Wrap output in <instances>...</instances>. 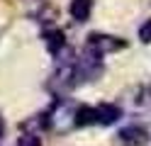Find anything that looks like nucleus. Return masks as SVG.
<instances>
[{
  "instance_id": "nucleus-4",
  "label": "nucleus",
  "mask_w": 151,
  "mask_h": 146,
  "mask_svg": "<svg viewBox=\"0 0 151 146\" xmlns=\"http://www.w3.org/2000/svg\"><path fill=\"white\" fill-rule=\"evenodd\" d=\"M44 44H46V49H49V54L59 56L61 49L66 46L63 32H61V29H46V32H44Z\"/></svg>"
},
{
  "instance_id": "nucleus-7",
  "label": "nucleus",
  "mask_w": 151,
  "mask_h": 146,
  "mask_svg": "<svg viewBox=\"0 0 151 146\" xmlns=\"http://www.w3.org/2000/svg\"><path fill=\"white\" fill-rule=\"evenodd\" d=\"M139 39L144 44H151V19H146V22L139 27Z\"/></svg>"
},
{
  "instance_id": "nucleus-5",
  "label": "nucleus",
  "mask_w": 151,
  "mask_h": 146,
  "mask_svg": "<svg viewBox=\"0 0 151 146\" xmlns=\"http://www.w3.org/2000/svg\"><path fill=\"white\" fill-rule=\"evenodd\" d=\"M68 12L76 22H86L93 12V0H71L68 5Z\"/></svg>"
},
{
  "instance_id": "nucleus-6",
  "label": "nucleus",
  "mask_w": 151,
  "mask_h": 146,
  "mask_svg": "<svg viewBox=\"0 0 151 146\" xmlns=\"http://www.w3.org/2000/svg\"><path fill=\"white\" fill-rule=\"evenodd\" d=\"M17 146H42V141H39V136L37 134H22L20 139H17Z\"/></svg>"
},
{
  "instance_id": "nucleus-8",
  "label": "nucleus",
  "mask_w": 151,
  "mask_h": 146,
  "mask_svg": "<svg viewBox=\"0 0 151 146\" xmlns=\"http://www.w3.org/2000/svg\"><path fill=\"white\" fill-rule=\"evenodd\" d=\"M0 136H3V122H0Z\"/></svg>"
},
{
  "instance_id": "nucleus-3",
  "label": "nucleus",
  "mask_w": 151,
  "mask_h": 146,
  "mask_svg": "<svg viewBox=\"0 0 151 146\" xmlns=\"http://www.w3.org/2000/svg\"><path fill=\"white\" fill-rule=\"evenodd\" d=\"M122 117V110L117 105H107V102H102L95 107V124H115L117 119Z\"/></svg>"
},
{
  "instance_id": "nucleus-2",
  "label": "nucleus",
  "mask_w": 151,
  "mask_h": 146,
  "mask_svg": "<svg viewBox=\"0 0 151 146\" xmlns=\"http://www.w3.org/2000/svg\"><path fill=\"white\" fill-rule=\"evenodd\" d=\"M117 139L122 146H146L151 141V134H149V129H144L139 124H129L117 134Z\"/></svg>"
},
{
  "instance_id": "nucleus-1",
  "label": "nucleus",
  "mask_w": 151,
  "mask_h": 146,
  "mask_svg": "<svg viewBox=\"0 0 151 146\" xmlns=\"http://www.w3.org/2000/svg\"><path fill=\"white\" fill-rule=\"evenodd\" d=\"M127 42L124 39H119V37H112V34H90L88 37V42H86V54H93V56H98L102 58L105 54H112V51H119V49H124Z\"/></svg>"
}]
</instances>
